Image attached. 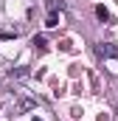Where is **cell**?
<instances>
[{"label": "cell", "instance_id": "obj_3", "mask_svg": "<svg viewBox=\"0 0 118 121\" xmlns=\"http://www.w3.org/2000/svg\"><path fill=\"white\" fill-rule=\"evenodd\" d=\"M96 17H98L101 23H107V20H110V11H107L104 6H96Z\"/></svg>", "mask_w": 118, "mask_h": 121}, {"label": "cell", "instance_id": "obj_4", "mask_svg": "<svg viewBox=\"0 0 118 121\" xmlns=\"http://www.w3.org/2000/svg\"><path fill=\"white\" fill-rule=\"evenodd\" d=\"M45 26H48V28L59 26V17H56V11H48V20H45Z\"/></svg>", "mask_w": 118, "mask_h": 121}, {"label": "cell", "instance_id": "obj_6", "mask_svg": "<svg viewBox=\"0 0 118 121\" xmlns=\"http://www.w3.org/2000/svg\"><path fill=\"white\" fill-rule=\"evenodd\" d=\"M37 121H39V118H37Z\"/></svg>", "mask_w": 118, "mask_h": 121}, {"label": "cell", "instance_id": "obj_1", "mask_svg": "<svg viewBox=\"0 0 118 121\" xmlns=\"http://www.w3.org/2000/svg\"><path fill=\"white\" fill-rule=\"evenodd\" d=\"M96 54H98L101 59H118V48L110 45V42H98V45H96Z\"/></svg>", "mask_w": 118, "mask_h": 121}, {"label": "cell", "instance_id": "obj_5", "mask_svg": "<svg viewBox=\"0 0 118 121\" xmlns=\"http://www.w3.org/2000/svg\"><path fill=\"white\" fill-rule=\"evenodd\" d=\"M45 6H48V11H56V9H62V0H48Z\"/></svg>", "mask_w": 118, "mask_h": 121}, {"label": "cell", "instance_id": "obj_2", "mask_svg": "<svg viewBox=\"0 0 118 121\" xmlns=\"http://www.w3.org/2000/svg\"><path fill=\"white\" fill-rule=\"evenodd\" d=\"M34 107H37V101H34V99H20L17 113H25V110H34Z\"/></svg>", "mask_w": 118, "mask_h": 121}]
</instances>
